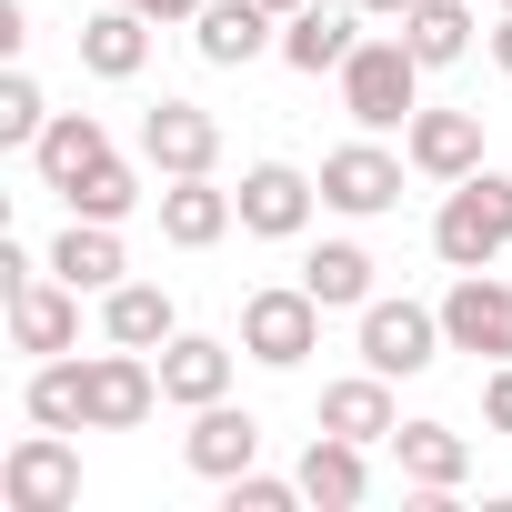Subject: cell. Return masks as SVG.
<instances>
[{
  "instance_id": "36",
  "label": "cell",
  "mask_w": 512,
  "mask_h": 512,
  "mask_svg": "<svg viewBox=\"0 0 512 512\" xmlns=\"http://www.w3.org/2000/svg\"><path fill=\"white\" fill-rule=\"evenodd\" d=\"M502 11H512V0H502Z\"/></svg>"
},
{
  "instance_id": "30",
  "label": "cell",
  "mask_w": 512,
  "mask_h": 512,
  "mask_svg": "<svg viewBox=\"0 0 512 512\" xmlns=\"http://www.w3.org/2000/svg\"><path fill=\"white\" fill-rule=\"evenodd\" d=\"M221 492H231V512H292V502H302V472H292V482H282V472H231Z\"/></svg>"
},
{
  "instance_id": "3",
  "label": "cell",
  "mask_w": 512,
  "mask_h": 512,
  "mask_svg": "<svg viewBox=\"0 0 512 512\" xmlns=\"http://www.w3.org/2000/svg\"><path fill=\"white\" fill-rule=\"evenodd\" d=\"M241 352L251 362H272V372H302L322 352V302L302 282H272V292H251L241 302Z\"/></svg>"
},
{
  "instance_id": "23",
  "label": "cell",
  "mask_w": 512,
  "mask_h": 512,
  "mask_svg": "<svg viewBox=\"0 0 512 512\" xmlns=\"http://www.w3.org/2000/svg\"><path fill=\"white\" fill-rule=\"evenodd\" d=\"M91 161H111V131H101L91 111H51V131L31 141V171H41L51 191H71V181H81Z\"/></svg>"
},
{
  "instance_id": "26",
  "label": "cell",
  "mask_w": 512,
  "mask_h": 512,
  "mask_svg": "<svg viewBox=\"0 0 512 512\" xmlns=\"http://www.w3.org/2000/svg\"><path fill=\"white\" fill-rule=\"evenodd\" d=\"M302 292H312L322 312H362V302H372V251H362V241H322L312 262H302Z\"/></svg>"
},
{
  "instance_id": "12",
  "label": "cell",
  "mask_w": 512,
  "mask_h": 512,
  "mask_svg": "<svg viewBox=\"0 0 512 512\" xmlns=\"http://www.w3.org/2000/svg\"><path fill=\"white\" fill-rule=\"evenodd\" d=\"M11 342H21V352H41V362H51V352H71V342H81V292H71L61 272H51V282H41V272H31V282H11Z\"/></svg>"
},
{
  "instance_id": "21",
  "label": "cell",
  "mask_w": 512,
  "mask_h": 512,
  "mask_svg": "<svg viewBox=\"0 0 512 512\" xmlns=\"http://www.w3.org/2000/svg\"><path fill=\"white\" fill-rule=\"evenodd\" d=\"M151 31H161V21H141L131 0H111V11H91V21H81V61H91L101 81H131V71L151 61Z\"/></svg>"
},
{
  "instance_id": "8",
  "label": "cell",
  "mask_w": 512,
  "mask_h": 512,
  "mask_svg": "<svg viewBox=\"0 0 512 512\" xmlns=\"http://www.w3.org/2000/svg\"><path fill=\"white\" fill-rule=\"evenodd\" d=\"M181 462H191L201 482H231V472H251V462H262V422H251V412L221 392V402H201V412H191Z\"/></svg>"
},
{
  "instance_id": "9",
  "label": "cell",
  "mask_w": 512,
  "mask_h": 512,
  "mask_svg": "<svg viewBox=\"0 0 512 512\" xmlns=\"http://www.w3.org/2000/svg\"><path fill=\"white\" fill-rule=\"evenodd\" d=\"M141 161H151L161 181L211 171V161H221V121H211L201 101H161V111H141Z\"/></svg>"
},
{
  "instance_id": "6",
  "label": "cell",
  "mask_w": 512,
  "mask_h": 512,
  "mask_svg": "<svg viewBox=\"0 0 512 512\" xmlns=\"http://www.w3.org/2000/svg\"><path fill=\"white\" fill-rule=\"evenodd\" d=\"M151 402H161V362L151 352H131V342L91 352V432H141Z\"/></svg>"
},
{
  "instance_id": "29",
  "label": "cell",
  "mask_w": 512,
  "mask_h": 512,
  "mask_svg": "<svg viewBox=\"0 0 512 512\" xmlns=\"http://www.w3.org/2000/svg\"><path fill=\"white\" fill-rule=\"evenodd\" d=\"M41 131H51V101H41L31 71H11V81H0V151H31Z\"/></svg>"
},
{
  "instance_id": "11",
  "label": "cell",
  "mask_w": 512,
  "mask_h": 512,
  "mask_svg": "<svg viewBox=\"0 0 512 512\" xmlns=\"http://www.w3.org/2000/svg\"><path fill=\"white\" fill-rule=\"evenodd\" d=\"M402 161L432 171V181L482 171V111H412V121H402Z\"/></svg>"
},
{
  "instance_id": "33",
  "label": "cell",
  "mask_w": 512,
  "mask_h": 512,
  "mask_svg": "<svg viewBox=\"0 0 512 512\" xmlns=\"http://www.w3.org/2000/svg\"><path fill=\"white\" fill-rule=\"evenodd\" d=\"M492 71L512 81V11H502V31H492Z\"/></svg>"
},
{
  "instance_id": "4",
  "label": "cell",
  "mask_w": 512,
  "mask_h": 512,
  "mask_svg": "<svg viewBox=\"0 0 512 512\" xmlns=\"http://www.w3.org/2000/svg\"><path fill=\"white\" fill-rule=\"evenodd\" d=\"M0 492H11V512H71V502H81V452H71V432L41 422L31 442H11Z\"/></svg>"
},
{
  "instance_id": "2",
  "label": "cell",
  "mask_w": 512,
  "mask_h": 512,
  "mask_svg": "<svg viewBox=\"0 0 512 512\" xmlns=\"http://www.w3.org/2000/svg\"><path fill=\"white\" fill-rule=\"evenodd\" d=\"M342 111H352L362 131H402V121L422 111V61H412L402 31H392V41H362V51L342 61Z\"/></svg>"
},
{
  "instance_id": "22",
  "label": "cell",
  "mask_w": 512,
  "mask_h": 512,
  "mask_svg": "<svg viewBox=\"0 0 512 512\" xmlns=\"http://www.w3.org/2000/svg\"><path fill=\"white\" fill-rule=\"evenodd\" d=\"M352 51H362V31H352V11H332V0H312V11H292V21H282V61H292V71H312V81H322V71H342Z\"/></svg>"
},
{
  "instance_id": "10",
  "label": "cell",
  "mask_w": 512,
  "mask_h": 512,
  "mask_svg": "<svg viewBox=\"0 0 512 512\" xmlns=\"http://www.w3.org/2000/svg\"><path fill=\"white\" fill-rule=\"evenodd\" d=\"M312 191H322V181H302L292 161H251L231 201H241V231H262V241H292V231L312 221Z\"/></svg>"
},
{
  "instance_id": "13",
  "label": "cell",
  "mask_w": 512,
  "mask_h": 512,
  "mask_svg": "<svg viewBox=\"0 0 512 512\" xmlns=\"http://www.w3.org/2000/svg\"><path fill=\"white\" fill-rule=\"evenodd\" d=\"M322 201H332V211H352V221H372V211H392V201H402V161H392V151H372V141H352V151H332V161H322Z\"/></svg>"
},
{
  "instance_id": "28",
  "label": "cell",
  "mask_w": 512,
  "mask_h": 512,
  "mask_svg": "<svg viewBox=\"0 0 512 512\" xmlns=\"http://www.w3.org/2000/svg\"><path fill=\"white\" fill-rule=\"evenodd\" d=\"M61 201H71V211H81V221H121V211H131V201H141V171H131V161H121V151H111V161H91V171H81V181H71V191H61Z\"/></svg>"
},
{
  "instance_id": "17",
  "label": "cell",
  "mask_w": 512,
  "mask_h": 512,
  "mask_svg": "<svg viewBox=\"0 0 512 512\" xmlns=\"http://www.w3.org/2000/svg\"><path fill=\"white\" fill-rule=\"evenodd\" d=\"M322 432H342V442H392L402 432V412H392V372H352V382H322Z\"/></svg>"
},
{
  "instance_id": "19",
  "label": "cell",
  "mask_w": 512,
  "mask_h": 512,
  "mask_svg": "<svg viewBox=\"0 0 512 512\" xmlns=\"http://www.w3.org/2000/svg\"><path fill=\"white\" fill-rule=\"evenodd\" d=\"M372 442H342V432H312V452H302V502H322V512H352L362 492H372V462H362Z\"/></svg>"
},
{
  "instance_id": "32",
  "label": "cell",
  "mask_w": 512,
  "mask_h": 512,
  "mask_svg": "<svg viewBox=\"0 0 512 512\" xmlns=\"http://www.w3.org/2000/svg\"><path fill=\"white\" fill-rule=\"evenodd\" d=\"M141 21H201V0H131Z\"/></svg>"
},
{
  "instance_id": "18",
  "label": "cell",
  "mask_w": 512,
  "mask_h": 512,
  "mask_svg": "<svg viewBox=\"0 0 512 512\" xmlns=\"http://www.w3.org/2000/svg\"><path fill=\"white\" fill-rule=\"evenodd\" d=\"M392 462H402V482H412V492H462L472 442H462L452 422H402V432H392Z\"/></svg>"
},
{
  "instance_id": "27",
  "label": "cell",
  "mask_w": 512,
  "mask_h": 512,
  "mask_svg": "<svg viewBox=\"0 0 512 512\" xmlns=\"http://www.w3.org/2000/svg\"><path fill=\"white\" fill-rule=\"evenodd\" d=\"M402 41H412L422 71H442V61L472 51V11H462V0H412V11H402Z\"/></svg>"
},
{
  "instance_id": "25",
  "label": "cell",
  "mask_w": 512,
  "mask_h": 512,
  "mask_svg": "<svg viewBox=\"0 0 512 512\" xmlns=\"http://www.w3.org/2000/svg\"><path fill=\"white\" fill-rule=\"evenodd\" d=\"M31 422H51V432H91V362H71V352H51L41 372H31Z\"/></svg>"
},
{
  "instance_id": "34",
  "label": "cell",
  "mask_w": 512,
  "mask_h": 512,
  "mask_svg": "<svg viewBox=\"0 0 512 512\" xmlns=\"http://www.w3.org/2000/svg\"><path fill=\"white\" fill-rule=\"evenodd\" d=\"M362 11H372V21H402V11H412V0H362Z\"/></svg>"
},
{
  "instance_id": "5",
  "label": "cell",
  "mask_w": 512,
  "mask_h": 512,
  "mask_svg": "<svg viewBox=\"0 0 512 512\" xmlns=\"http://www.w3.org/2000/svg\"><path fill=\"white\" fill-rule=\"evenodd\" d=\"M442 312H422V302H362V362L372 372H392V382H412V372H432L442 362Z\"/></svg>"
},
{
  "instance_id": "24",
  "label": "cell",
  "mask_w": 512,
  "mask_h": 512,
  "mask_svg": "<svg viewBox=\"0 0 512 512\" xmlns=\"http://www.w3.org/2000/svg\"><path fill=\"white\" fill-rule=\"evenodd\" d=\"M101 332L131 342V352H161V342L181 332V312H171L161 282H121V292H101Z\"/></svg>"
},
{
  "instance_id": "35",
  "label": "cell",
  "mask_w": 512,
  "mask_h": 512,
  "mask_svg": "<svg viewBox=\"0 0 512 512\" xmlns=\"http://www.w3.org/2000/svg\"><path fill=\"white\" fill-rule=\"evenodd\" d=\"M262 11H282V21H292V11H312V0H262Z\"/></svg>"
},
{
  "instance_id": "7",
  "label": "cell",
  "mask_w": 512,
  "mask_h": 512,
  "mask_svg": "<svg viewBox=\"0 0 512 512\" xmlns=\"http://www.w3.org/2000/svg\"><path fill=\"white\" fill-rule=\"evenodd\" d=\"M442 332H452V352L512 362V282H492V272H462V282L442 292Z\"/></svg>"
},
{
  "instance_id": "31",
  "label": "cell",
  "mask_w": 512,
  "mask_h": 512,
  "mask_svg": "<svg viewBox=\"0 0 512 512\" xmlns=\"http://www.w3.org/2000/svg\"><path fill=\"white\" fill-rule=\"evenodd\" d=\"M482 422L512 432V362H492V382H482Z\"/></svg>"
},
{
  "instance_id": "20",
  "label": "cell",
  "mask_w": 512,
  "mask_h": 512,
  "mask_svg": "<svg viewBox=\"0 0 512 512\" xmlns=\"http://www.w3.org/2000/svg\"><path fill=\"white\" fill-rule=\"evenodd\" d=\"M51 272H61L71 292H121V272H131V262H121V231H111V221H81V211H71V231L51 241Z\"/></svg>"
},
{
  "instance_id": "14",
  "label": "cell",
  "mask_w": 512,
  "mask_h": 512,
  "mask_svg": "<svg viewBox=\"0 0 512 512\" xmlns=\"http://www.w3.org/2000/svg\"><path fill=\"white\" fill-rule=\"evenodd\" d=\"M231 221H241V201H231V191H211V171L161 181V241H171V251H211Z\"/></svg>"
},
{
  "instance_id": "16",
  "label": "cell",
  "mask_w": 512,
  "mask_h": 512,
  "mask_svg": "<svg viewBox=\"0 0 512 512\" xmlns=\"http://www.w3.org/2000/svg\"><path fill=\"white\" fill-rule=\"evenodd\" d=\"M221 392H231V342H211V332H171V342H161V402L201 412V402H221Z\"/></svg>"
},
{
  "instance_id": "1",
  "label": "cell",
  "mask_w": 512,
  "mask_h": 512,
  "mask_svg": "<svg viewBox=\"0 0 512 512\" xmlns=\"http://www.w3.org/2000/svg\"><path fill=\"white\" fill-rule=\"evenodd\" d=\"M432 251L452 272H492L512 251V171H462L452 201L432 211Z\"/></svg>"
},
{
  "instance_id": "15",
  "label": "cell",
  "mask_w": 512,
  "mask_h": 512,
  "mask_svg": "<svg viewBox=\"0 0 512 512\" xmlns=\"http://www.w3.org/2000/svg\"><path fill=\"white\" fill-rule=\"evenodd\" d=\"M272 21H282V11H262V0H201L191 41H201L211 71H241V61H262V51H272Z\"/></svg>"
}]
</instances>
